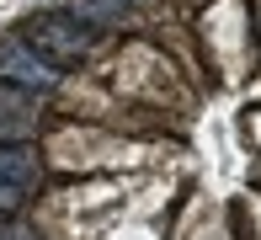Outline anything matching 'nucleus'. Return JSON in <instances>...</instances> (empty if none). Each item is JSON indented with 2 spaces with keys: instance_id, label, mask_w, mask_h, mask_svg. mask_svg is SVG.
Segmentation results:
<instances>
[{
  "instance_id": "obj_6",
  "label": "nucleus",
  "mask_w": 261,
  "mask_h": 240,
  "mask_svg": "<svg viewBox=\"0 0 261 240\" xmlns=\"http://www.w3.org/2000/svg\"><path fill=\"white\" fill-rule=\"evenodd\" d=\"M11 240H38V235H27V230H16V235H11Z\"/></svg>"
},
{
  "instance_id": "obj_4",
  "label": "nucleus",
  "mask_w": 261,
  "mask_h": 240,
  "mask_svg": "<svg viewBox=\"0 0 261 240\" xmlns=\"http://www.w3.org/2000/svg\"><path fill=\"white\" fill-rule=\"evenodd\" d=\"M32 134V96L21 86H0V144H21Z\"/></svg>"
},
{
  "instance_id": "obj_3",
  "label": "nucleus",
  "mask_w": 261,
  "mask_h": 240,
  "mask_svg": "<svg viewBox=\"0 0 261 240\" xmlns=\"http://www.w3.org/2000/svg\"><path fill=\"white\" fill-rule=\"evenodd\" d=\"M43 165L27 144H0V208H16L32 187H38Z\"/></svg>"
},
{
  "instance_id": "obj_2",
  "label": "nucleus",
  "mask_w": 261,
  "mask_h": 240,
  "mask_svg": "<svg viewBox=\"0 0 261 240\" xmlns=\"http://www.w3.org/2000/svg\"><path fill=\"white\" fill-rule=\"evenodd\" d=\"M0 80H11V86H21V91H54L59 69L27 38H0Z\"/></svg>"
},
{
  "instance_id": "obj_1",
  "label": "nucleus",
  "mask_w": 261,
  "mask_h": 240,
  "mask_svg": "<svg viewBox=\"0 0 261 240\" xmlns=\"http://www.w3.org/2000/svg\"><path fill=\"white\" fill-rule=\"evenodd\" d=\"M27 43L38 48L48 64H75L91 48V32L80 27V16H64V11H48V16L27 21Z\"/></svg>"
},
{
  "instance_id": "obj_5",
  "label": "nucleus",
  "mask_w": 261,
  "mask_h": 240,
  "mask_svg": "<svg viewBox=\"0 0 261 240\" xmlns=\"http://www.w3.org/2000/svg\"><path fill=\"white\" fill-rule=\"evenodd\" d=\"M123 6H134V0H80V16H91V21H112V16H123Z\"/></svg>"
}]
</instances>
